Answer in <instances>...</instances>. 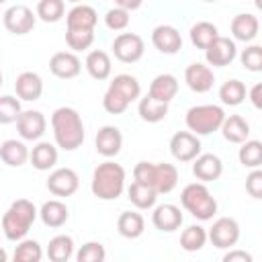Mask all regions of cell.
Masks as SVG:
<instances>
[{
	"label": "cell",
	"mask_w": 262,
	"mask_h": 262,
	"mask_svg": "<svg viewBox=\"0 0 262 262\" xmlns=\"http://www.w3.org/2000/svg\"><path fill=\"white\" fill-rule=\"evenodd\" d=\"M51 129L57 147H61L63 151H74L84 143V123L80 113L72 106H59L53 111Z\"/></svg>",
	"instance_id": "1"
},
{
	"label": "cell",
	"mask_w": 262,
	"mask_h": 262,
	"mask_svg": "<svg viewBox=\"0 0 262 262\" xmlns=\"http://www.w3.org/2000/svg\"><path fill=\"white\" fill-rule=\"evenodd\" d=\"M90 190L100 201H117L125 190V168L117 162H102L92 172Z\"/></svg>",
	"instance_id": "2"
},
{
	"label": "cell",
	"mask_w": 262,
	"mask_h": 262,
	"mask_svg": "<svg viewBox=\"0 0 262 262\" xmlns=\"http://www.w3.org/2000/svg\"><path fill=\"white\" fill-rule=\"evenodd\" d=\"M133 178L141 184L151 186L158 194H168L178 184V170L176 166L166 162H137V166L133 168Z\"/></svg>",
	"instance_id": "3"
},
{
	"label": "cell",
	"mask_w": 262,
	"mask_h": 262,
	"mask_svg": "<svg viewBox=\"0 0 262 262\" xmlns=\"http://www.w3.org/2000/svg\"><path fill=\"white\" fill-rule=\"evenodd\" d=\"M37 215H39V211L31 201H27V199L14 201L8 207V211L2 215V231H4L6 239L23 242L25 235L29 233L31 225L35 223Z\"/></svg>",
	"instance_id": "4"
},
{
	"label": "cell",
	"mask_w": 262,
	"mask_h": 262,
	"mask_svg": "<svg viewBox=\"0 0 262 262\" xmlns=\"http://www.w3.org/2000/svg\"><path fill=\"white\" fill-rule=\"evenodd\" d=\"M182 207L199 221H209L217 213V201L203 182H190L180 192Z\"/></svg>",
	"instance_id": "5"
},
{
	"label": "cell",
	"mask_w": 262,
	"mask_h": 262,
	"mask_svg": "<svg viewBox=\"0 0 262 262\" xmlns=\"http://www.w3.org/2000/svg\"><path fill=\"white\" fill-rule=\"evenodd\" d=\"M186 127L190 133L199 135H211L215 131H221L225 123V111L219 104H196L186 111Z\"/></svg>",
	"instance_id": "6"
},
{
	"label": "cell",
	"mask_w": 262,
	"mask_h": 262,
	"mask_svg": "<svg viewBox=\"0 0 262 262\" xmlns=\"http://www.w3.org/2000/svg\"><path fill=\"white\" fill-rule=\"evenodd\" d=\"M145 43L137 33H121L113 41V53L123 63H135L143 57Z\"/></svg>",
	"instance_id": "7"
},
{
	"label": "cell",
	"mask_w": 262,
	"mask_h": 262,
	"mask_svg": "<svg viewBox=\"0 0 262 262\" xmlns=\"http://www.w3.org/2000/svg\"><path fill=\"white\" fill-rule=\"evenodd\" d=\"M37 16L33 14V10L25 4H12L4 10L2 23L6 27V31H10L12 35H27L33 31Z\"/></svg>",
	"instance_id": "8"
},
{
	"label": "cell",
	"mask_w": 262,
	"mask_h": 262,
	"mask_svg": "<svg viewBox=\"0 0 262 262\" xmlns=\"http://www.w3.org/2000/svg\"><path fill=\"white\" fill-rule=\"evenodd\" d=\"M209 239L219 250H227L235 246L239 239V223L233 217H219L217 221H213L209 229Z\"/></svg>",
	"instance_id": "9"
},
{
	"label": "cell",
	"mask_w": 262,
	"mask_h": 262,
	"mask_svg": "<svg viewBox=\"0 0 262 262\" xmlns=\"http://www.w3.org/2000/svg\"><path fill=\"white\" fill-rule=\"evenodd\" d=\"M170 154L178 162H194L201 156V139L190 131H178L170 139Z\"/></svg>",
	"instance_id": "10"
},
{
	"label": "cell",
	"mask_w": 262,
	"mask_h": 262,
	"mask_svg": "<svg viewBox=\"0 0 262 262\" xmlns=\"http://www.w3.org/2000/svg\"><path fill=\"white\" fill-rule=\"evenodd\" d=\"M184 82L186 86L196 92V94H203V92H209L215 84V74L209 66L201 63V61H192L186 66L184 70Z\"/></svg>",
	"instance_id": "11"
},
{
	"label": "cell",
	"mask_w": 262,
	"mask_h": 262,
	"mask_svg": "<svg viewBox=\"0 0 262 262\" xmlns=\"http://www.w3.org/2000/svg\"><path fill=\"white\" fill-rule=\"evenodd\" d=\"M80 186V178L72 168H57L47 178V190L55 196H72Z\"/></svg>",
	"instance_id": "12"
},
{
	"label": "cell",
	"mask_w": 262,
	"mask_h": 262,
	"mask_svg": "<svg viewBox=\"0 0 262 262\" xmlns=\"http://www.w3.org/2000/svg\"><path fill=\"white\" fill-rule=\"evenodd\" d=\"M151 43L164 55H174L182 49V37L172 25H158L151 31Z\"/></svg>",
	"instance_id": "13"
},
{
	"label": "cell",
	"mask_w": 262,
	"mask_h": 262,
	"mask_svg": "<svg viewBox=\"0 0 262 262\" xmlns=\"http://www.w3.org/2000/svg\"><path fill=\"white\" fill-rule=\"evenodd\" d=\"M47 129V121L41 111H23L16 121V131L25 141H37L43 137Z\"/></svg>",
	"instance_id": "14"
},
{
	"label": "cell",
	"mask_w": 262,
	"mask_h": 262,
	"mask_svg": "<svg viewBox=\"0 0 262 262\" xmlns=\"http://www.w3.org/2000/svg\"><path fill=\"white\" fill-rule=\"evenodd\" d=\"M49 70H51V74L55 78L72 80V78H76L80 74L82 61L74 51H57L49 59Z\"/></svg>",
	"instance_id": "15"
},
{
	"label": "cell",
	"mask_w": 262,
	"mask_h": 262,
	"mask_svg": "<svg viewBox=\"0 0 262 262\" xmlns=\"http://www.w3.org/2000/svg\"><path fill=\"white\" fill-rule=\"evenodd\" d=\"M237 55V47L235 41L229 37H219L207 51H205V59L209 66L213 68H225L229 66Z\"/></svg>",
	"instance_id": "16"
},
{
	"label": "cell",
	"mask_w": 262,
	"mask_h": 262,
	"mask_svg": "<svg viewBox=\"0 0 262 262\" xmlns=\"http://www.w3.org/2000/svg\"><path fill=\"white\" fill-rule=\"evenodd\" d=\"M94 145H96V151L104 158H115L121 147H123V133L119 127L115 125H104L98 129L96 137H94Z\"/></svg>",
	"instance_id": "17"
},
{
	"label": "cell",
	"mask_w": 262,
	"mask_h": 262,
	"mask_svg": "<svg viewBox=\"0 0 262 262\" xmlns=\"http://www.w3.org/2000/svg\"><path fill=\"white\" fill-rule=\"evenodd\" d=\"M182 221H184V217H182V213H180V207H176V205H172V203L158 205V207L154 209V213H151V223H154V227L160 229V231H166V233L180 229Z\"/></svg>",
	"instance_id": "18"
},
{
	"label": "cell",
	"mask_w": 262,
	"mask_h": 262,
	"mask_svg": "<svg viewBox=\"0 0 262 262\" xmlns=\"http://www.w3.org/2000/svg\"><path fill=\"white\" fill-rule=\"evenodd\" d=\"M192 174L199 182H213L223 174V162L215 154H201L192 162Z\"/></svg>",
	"instance_id": "19"
},
{
	"label": "cell",
	"mask_w": 262,
	"mask_h": 262,
	"mask_svg": "<svg viewBox=\"0 0 262 262\" xmlns=\"http://www.w3.org/2000/svg\"><path fill=\"white\" fill-rule=\"evenodd\" d=\"M98 23V14L88 4H76L66 14V25L72 31H94Z\"/></svg>",
	"instance_id": "20"
},
{
	"label": "cell",
	"mask_w": 262,
	"mask_h": 262,
	"mask_svg": "<svg viewBox=\"0 0 262 262\" xmlns=\"http://www.w3.org/2000/svg\"><path fill=\"white\" fill-rule=\"evenodd\" d=\"M14 92L20 100H27V102H33V100H39L41 94H43V80L39 74L35 72H23L16 76V82H14Z\"/></svg>",
	"instance_id": "21"
},
{
	"label": "cell",
	"mask_w": 262,
	"mask_h": 262,
	"mask_svg": "<svg viewBox=\"0 0 262 262\" xmlns=\"http://www.w3.org/2000/svg\"><path fill=\"white\" fill-rule=\"evenodd\" d=\"M260 31V23L254 14L250 12H242V14H235L233 20H231V35L235 41H244V43H250L256 39Z\"/></svg>",
	"instance_id": "22"
},
{
	"label": "cell",
	"mask_w": 262,
	"mask_h": 262,
	"mask_svg": "<svg viewBox=\"0 0 262 262\" xmlns=\"http://www.w3.org/2000/svg\"><path fill=\"white\" fill-rule=\"evenodd\" d=\"M176 92H178V80H176V76H172V74H160V76H156L151 80L147 94L154 100H158V102L170 104V100L176 96Z\"/></svg>",
	"instance_id": "23"
},
{
	"label": "cell",
	"mask_w": 262,
	"mask_h": 262,
	"mask_svg": "<svg viewBox=\"0 0 262 262\" xmlns=\"http://www.w3.org/2000/svg\"><path fill=\"white\" fill-rule=\"evenodd\" d=\"M0 158L6 166L12 168H20L27 164V160H31V151L25 145V141L18 139H4L0 145Z\"/></svg>",
	"instance_id": "24"
},
{
	"label": "cell",
	"mask_w": 262,
	"mask_h": 262,
	"mask_svg": "<svg viewBox=\"0 0 262 262\" xmlns=\"http://www.w3.org/2000/svg\"><path fill=\"white\" fill-rule=\"evenodd\" d=\"M84 68L86 72L94 78V80H106L113 72V63H111V57L106 51L102 49H92L88 51L86 59H84Z\"/></svg>",
	"instance_id": "25"
},
{
	"label": "cell",
	"mask_w": 262,
	"mask_h": 262,
	"mask_svg": "<svg viewBox=\"0 0 262 262\" xmlns=\"http://www.w3.org/2000/svg\"><path fill=\"white\" fill-rule=\"evenodd\" d=\"M221 133L225 137V141L229 143H246L248 137H250V123L239 117V115H229L225 117V123L221 127Z\"/></svg>",
	"instance_id": "26"
},
{
	"label": "cell",
	"mask_w": 262,
	"mask_h": 262,
	"mask_svg": "<svg viewBox=\"0 0 262 262\" xmlns=\"http://www.w3.org/2000/svg\"><path fill=\"white\" fill-rule=\"evenodd\" d=\"M31 164L39 172H47L57 164V147L49 141H39L31 149Z\"/></svg>",
	"instance_id": "27"
},
{
	"label": "cell",
	"mask_w": 262,
	"mask_h": 262,
	"mask_svg": "<svg viewBox=\"0 0 262 262\" xmlns=\"http://www.w3.org/2000/svg\"><path fill=\"white\" fill-rule=\"evenodd\" d=\"M39 217L47 227H61L70 217V211H68L66 203H61L57 199H51V201H45L41 205Z\"/></svg>",
	"instance_id": "28"
},
{
	"label": "cell",
	"mask_w": 262,
	"mask_h": 262,
	"mask_svg": "<svg viewBox=\"0 0 262 262\" xmlns=\"http://www.w3.org/2000/svg\"><path fill=\"white\" fill-rule=\"evenodd\" d=\"M219 37L221 35L217 31V27L213 23H209V20H201V23H196V25L190 27V41H192V45L196 49L207 51Z\"/></svg>",
	"instance_id": "29"
},
{
	"label": "cell",
	"mask_w": 262,
	"mask_h": 262,
	"mask_svg": "<svg viewBox=\"0 0 262 262\" xmlns=\"http://www.w3.org/2000/svg\"><path fill=\"white\" fill-rule=\"evenodd\" d=\"M117 229L123 237L137 239L145 229V221H143L141 213H137V211H123L117 219Z\"/></svg>",
	"instance_id": "30"
},
{
	"label": "cell",
	"mask_w": 262,
	"mask_h": 262,
	"mask_svg": "<svg viewBox=\"0 0 262 262\" xmlns=\"http://www.w3.org/2000/svg\"><path fill=\"white\" fill-rule=\"evenodd\" d=\"M127 199L131 201V205H135L137 209H151L158 201V192L147 186V184H141L137 180L131 182V186L127 188Z\"/></svg>",
	"instance_id": "31"
},
{
	"label": "cell",
	"mask_w": 262,
	"mask_h": 262,
	"mask_svg": "<svg viewBox=\"0 0 262 262\" xmlns=\"http://www.w3.org/2000/svg\"><path fill=\"white\" fill-rule=\"evenodd\" d=\"M74 254V239L72 235H55L47 244V258L51 262H68Z\"/></svg>",
	"instance_id": "32"
},
{
	"label": "cell",
	"mask_w": 262,
	"mask_h": 262,
	"mask_svg": "<svg viewBox=\"0 0 262 262\" xmlns=\"http://www.w3.org/2000/svg\"><path fill=\"white\" fill-rule=\"evenodd\" d=\"M108 88H113L115 92H119L129 102H133V100H137L141 96V86H139L137 78L131 76V74H119V76H115L113 82L108 84Z\"/></svg>",
	"instance_id": "33"
},
{
	"label": "cell",
	"mask_w": 262,
	"mask_h": 262,
	"mask_svg": "<svg viewBox=\"0 0 262 262\" xmlns=\"http://www.w3.org/2000/svg\"><path fill=\"white\" fill-rule=\"evenodd\" d=\"M209 239V231L203 225H188L180 235V248L186 252H199Z\"/></svg>",
	"instance_id": "34"
},
{
	"label": "cell",
	"mask_w": 262,
	"mask_h": 262,
	"mask_svg": "<svg viewBox=\"0 0 262 262\" xmlns=\"http://www.w3.org/2000/svg\"><path fill=\"white\" fill-rule=\"evenodd\" d=\"M237 160H239V164L244 168L258 170L262 166V141L248 139L246 143H242V147L237 151Z\"/></svg>",
	"instance_id": "35"
},
{
	"label": "cell",
	"mask_w": 262,
	"mask_h": 262,
	"mask_svg": "<svg viewBox=\"0 0 262 262\" xmlns=\"http://www.w3.org/2000/svg\"><path fill=\"white\" fill-rule=\"evenodd\" d=\"M246 94H248V92H246V84H244L242 80H237V78L223 82L221 88H219V98H221V102L227 104V106H237V104H242V102L246 100Z\"/></svg>",
	"instance_id": "36"
},
{
	"label": "cell",
	"mask_w": 262,
	"mask_h": 262,
	"mask_svg": "<svg viewBox=\"0 0 262 262\" xmlns=\"http://www.w3.org/2000/svg\"><path fill=\"white\" fill-rule=\"evenodd\" d=\"M137 111H139V117H141L145 123H160V121H164L166 115H168V104L158 102V100H154V98L147 94V96H143V98L139 100Z\"/></svg>",
	"instance_id": "37"
},
{
	"label": "cell",
	"mask_w": 262,
	"mask_h": 262,
	"mask_svg": "<svg viewBox=\"0 0 262 262\" xmlns=\"http://www.w3.org/2000/svg\"><path fill=\"white\" fill-rule=\"evenodd\" d=\"M43 250L37 239H23L14 246L12 262H41Z\"/></svg>",
	"instance_id": "38"
},
{
	"label": "cell",
	"mask_w": 262,
	"mask_h": 262,
	"mask_svg": "<svg viewBox=\"0 0 262 262\" xmlns=\"http://www.w3.org/2000/svg\"><path fill=\"white\" fill-rule=\"evenodd\" d=\"M66 12V4L61 0H41L37 2L35 14L43 20V23H57L63 18Z\"/></svg>",
	"instance_id": "39"
},
{
	"label": "cell",
	"mask_w": 262,
	"mask_h": 262,
	"mask_svg": "<svg viewBox=\"0 0 262 262\" xmlns=\"http://www.w3.org/2000/svg\"><path fill=\"white\" fill-rule=\"evenodd\" d=\"M20 115H23L20 98H14V96H10V94L0 96V123H2V125L16 123Z\"/></svg>",
	"instance_id": "40"
},
{
	"label": "cell",
	"mask_w": 262,
	"mask_h": 262,
	"mask_svg": "<svg viewBox=\"0 0 262 262\" xmlns=\"http://www.w3.org/2000/svg\"><path fill=\"white\" fill-rule=\"evenodd\" d=\"M106 250L100 242H86L76 252V262H104Z\"/></svg>",
	"instance_id": "41"
},
{
	"label": "cell",
	"mask_w": 262,
	"mask_h": 262,
	"mask_svg": "<svg viewBox=\"0 0 262 262\" xmlns=\"http://www.w3.org/2000/svg\"><path fill=\"white\" fill-rule=\"evenodd\" d=\"M66 43L72 51H84L94 43V31H66Z\"/></svg>",
	"instance_id": "42"
},
{
	"label": "cell",
	"mask_w": 262,
	"mask_h": 262,
	"mask_svg": "<svg viewBox=\"0 0 262 262\" xmlns=\"http://www.w3.org/2000/svg\"><path fill=\"white\" fill-rule=\"evenodd\" d=\"M239 61L248 72H262V45H248L242 49Z\"/></svg>",
	"instance_id": "43"
},
{
	"label": "cell",
	"mask_w": 262,
	"mask_h": 262,
	"mask_svg": "<svg viewBox=\"0 0 262 262\" xmlns=\"http://www.w3.org/2000/svg\"><path fill=\"white\" fill-rule=\"evenodd\" d=\"M129 100H125L119 92H115L113 88H108L106 92H104V96H102V106H104V111L106 113H111V115H123L127 108H129Z\"/></svg>",
	"instance_id": "44"
},
{
	"label": "cell",
	"mask_w": 262,
	"mask_h": 262,
	"mask_svg": "<svg viewBox=\"0 0 262 262\" xmlns=\"http://www.w3.org/2000/svg\"><path fill=\"white\" fill-rule=\"evenodd\" d=\"M104 25H106L111 31H123V29H127V25H129V12L123 10V8H119V6H113V8H108L106 14H104Z\"/></svg>",
	"instance_id": "45"
},
{
	"label": "cell",
	"mask_w": 262,
	"mask_h": 262,
	"mask_svg": "<svg viewBox=\"0 0 262 262\" xmlns=\"http://www.w3.org/2000/svg\"><path fill=\"white\" fill-rule=\"evenodd\" d=\"M246 192L252 199H262V168L250 170V174L246 176Z\"/></svg>",
	"instance_id": "46"
},
{
	"label": "cell",
	"mask_w": 262,
	"mask_h": 262,
	"mask_svg": "<svg viewBox=\"0 0 262 262\" xmlns=\"http://www.w3.org/2000/svg\"><path fill=\"white\" fill-rule=\"evenodd\" d=\"M221 262H254V258H252V254L246 252V250H229V252L221 258Z\"/></svg>",
	"instance_id": "47"
},
{
	"label": "cell",
	"mask_w": 262,
	"mask_h": 262,
	"mask_svg": "<svg viewBox=\"0 0 262 262\" xmlns=\"http://www.w3.org/2000/svg\"><path fill=\"white\" fill-rule=\"evenodd\" d=\"M248 98H250V102H252L254 108L262 111V82H258V84H254V86L250 88Z\"/></svg>",
	"instance_id": "48"
},
{
	"label": "cell",
	"mask_w": 262,
	"mask_h": 262,
	"mask_svg": "<svg viewBox=\"0 0 262 262\" xmlns=\"http://www.w3.org/2000/svg\"><path fill=\"white\" fill-rule=\"evenodd\" d=\"M115 6H119V8H123V10H135V8H139L141 6V2L139 0H135V2H131V0H117V4Z\"/></svg>",
	"instance_id": "49"
},
{
	"label": "cell",
	"mask_w": 262,
	"mask_h": 262,
	"mask_svg": "<svg viewBox=\"0 0 262 262\" xmlns=\"http://www.w3.org/2000/svg\"><path fill=\"white\" fill-rule=\"evenodd\" d=\"M2 262H8V254H6V250H2Z\"/></svg>",
	"instance_id": "50"
},
{
	"label": "cell",
	"mask_w": 262,
	"mask_h": 262,
	"mask_svg": "<svg viewBox=\"0 0 262 262\" xmlns=\"http://www.w3.org/2000/svg\"><path fill=\"white\" fill-rule=\"evenodd\" d=\"M254 6H256L258 10H262V0H256V2H254Z\"/></svg>",
	"instance_id": "51"
}]
</instances>
